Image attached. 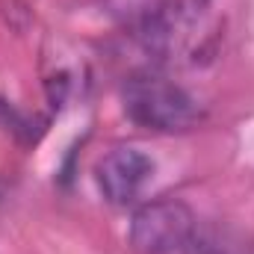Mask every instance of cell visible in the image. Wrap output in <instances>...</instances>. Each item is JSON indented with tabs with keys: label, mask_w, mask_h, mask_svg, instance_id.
Masks as SVG:
<instances>
[{
	"label": "cell",
	"mask_w": 254,
	"mask_h": 254,
	"mask_svg": "<svg viewBox=\"0 0 254 254\" xmlns=\"http://www.w3.org/2000/svg\"><path fill=\"white\" fill-rule=\"evenodd\" d=\"M125 113L139 127L160 133H187L204 119V110L190 92L163 77L130 80L125 86Z\"/></svg>",
	"instance_id": "obj_1"
},
{
	"label": "cell",
	"mask_w": 254,
	"mask_h": 254,
	"mask_svg": "<svg viewBox=\"0 0 254 254\" xmlns=\"http://www.w3.org/2000/svg\"><path fill=\"white\" fill-rule=\"evenodd\" d=\"M195 240V213L178 198L142 204L130 219V246L139 254H178Z\"/></svg>",
	"instance_id": "obj_2"
},
{
	"label": "cell",
	"mask_w": 254,
	"mask_h": 254,
	"mask_svg": "<svg viewBox=\"0 0 254 254\" xmlns=\"http://www.w3.org/2000/svg\"><path fill=\"white\" fill-rule=\"evenodd\" d=\"M151 178H154V160L148 154H142L139 148H125V145L113 148L95 166L98 190L116 207L133 204L151 184Z\"/></svg>",
	"instance_id": "obj_3"
},
{
	"label": "cell",
	"mask_w": 254,
	"mask_h": 254,
	"mask_svg": "<svg viewBox=\"0 0 254 254\" xmlns=\"http://www.w3.org/2000/svg\"><path fill=\"white\" fill-rule=\"evenodd\" d=\"M104 9L119 24L145 30L166 12V0H104Z\"/></svg>",
	"instance_id": "obj_4"
},
{
	"label": "cell",
	"mask_w": 254,
	"mask_h": 254,
	"mask_svg": "<svg viewBox=\"0 0 254 254\" xmlns=\"http://www.w3.org/2000/svg\"><path fill=\"white\" fill-rule=\"evenodd\" d=\"M0 130L12 133L15 139H24V142H30V139H33L30 119H27V116H21L9 101H0Z\"/></svg>",
	"instance_id": "obj_5"
}]
</instances>
